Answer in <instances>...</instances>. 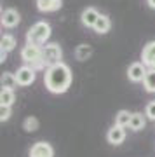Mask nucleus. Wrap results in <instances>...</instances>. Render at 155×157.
<instances>
[{
    "label": "nucleus",
    "instance_id": "obj_1",
    "mask_svg": "<svg viewBox=\"0 0 155 157\" xmlns=\"http://www.w3.org/2000/svg\"><path fill=\"white\" fill-rule=\"evenodd\" d=\"M44 84L47 87V91L54 93V94L66 93L70 89V86H72V70H70V67L61 61L54 67L45 68Z\"/></svg>",
    "mask_w": 155,
    "mask_h": 157
},
{
    "label": "nucleus",
    "instance_id": "obj_2",
    "mask_svg": "<svg viewBox=\"0 0 155 157\" xmlns=\"http://www.w3.org/2000/svg\"><path fill=\"white\" fill-rule=\"evenodd\" d=\"M49 39H51V25L45 21L35 23L33 26L26 32V44L44 47Z\"/></svg>",
    "mask_w": 155,
    "mask_h": 157
},
{
    "label": "nucleus",
    "instance_id": "obj_3",
    "mask_svg": "<svg viewBox=\"0 0 155 157\" xmlns=\"http://www.w3.org/2000/svg\"><path fill=\"white\" fill-rule=\"evenodd\" d=\"M21 59L26 63L28 67L35 68V70H42V68H45L44 58H42V47H39V45L26 44L21 49Z\"/></svg>",
    "mask_w": 155,
    "mask_h": 157
},
{
    "label": "nucleus",
    "instance_id": "obj_4",
    "mask_svg": "<svg viewBox=\"0 0 155 157\" xmlns=\"http://www.w3.org/2000/svg\"><path fill=\"white\" fill-rule=\"evenodd\" d=\"M42 58H44V65L45 68L54 67L58 63H61V58H63V51H61V45L52 42V44H45L42 47Z\"/></svg>",
    "mask_w": 155,
    "mask_h": 157
},
{
    "label": "nucleus",
    "instance_id": "obj_5",
    "mask_svg": "<svg viewBox=\"0 0 155 157\" xmlns=\"http://www.w3.org/2000/svg\"><path fill=\"white\" fill-rule=\"evenodd\" d=\"M16 78H17V84L23 86V87L32 86L35 82V78H37V75H35V68L28 67V65L19 67L17 68V72H16Z\"/></svg>",
    "mask_w": 155,
    "mask_h": 157
},
{
    "label": "nucleus",
    "instance_id": "obj_6",
    "mask_svg": "<svg viewBox=\"0 0 155 157\" xmlns=\"http://www.w3.org/2000/svg\"><path fill=\"white\" fill-rule=\"evenodd\" d=\"M146 67H145L143 63H131L127 68V78L131 80V82H143L145 80V75H146Z\"/></svg>",
    "mask_w": 155,
    "mask_h": 157
},
{
    "label": "nucleus",
    "instance_id": "obj_7",
    "mask_svg": "<svg viewBox=\"0 0 155 157\" xmlns=\"http://www.w3.org/2000/svg\"><path fill=\"white\" fill-rule=\"evenodd\" d=\"M30 157H54V148L47 141H37L30 148Z\"/></svg>",
    "mask_w": 155,
    "mask_h": 157
},
{
    "label": "nucleus",
    "instance_id": "obj_8",
    "mask_svg": "<svg viewBox=\"0 0 155 157\" xmlns=\"http://www.w3.org/2000/svg\"><path fill=\"white\" fill-rule=\"evenodd\" d=\"M141 59H143L141 63L148 70H155V40L148 42L143 47V51H141Z\"/></svg>",
    "mask_w": 155,
    "mask_h": 157
},
{
    "label": "nucleus",
    "instance_id": "obj_9",
    "mask_svg": "<svg viewBox=\"0 0 155 157\" xmlns=\"http://www.w3.org/2000/svg\"><path fill=\"white\" fill-rule=\"evenodd\" d=\"M106 140L112 145H120V143H124V140H126V128L117 126V124L112 126L108 129V133H106Z\"/></svg>",
    "mask_w": 155,
    "mask_h": 157
},
{
    "label": "nucleus",
    "instance_id": "obj_10",
    "mask_svg": "<svg viewBox=\"0 0 155 157\" xmlns=\"http://www.w3.org/2000/svg\"><path fill=\"white\" fill-rule=\"evenodd\" d=\"M21 21V16L16 9H6L2 12V26L6 28H16Z\"/></svg>",
    "mask_w": 155,
    "mask_h": 157
},
{
    "label": "nucleus",
    "instance_id": "obj_11",
    "mask_svg": "<svg viewBox=\"0 0 155 157\" xmlns=\"http://www.w3.org/2000/svg\"><path fill=\"white\" fill-rule=\"evenodd\" d=\"M101 14L96 11L94 7H87V9H84L82 14H80V21H82L84 26H87V28H94L96 21H98V17Z\"/></svg>",
    "mask_w": 155,
    "mask_h": 157
},
{
    "label": "nucleus",
    "instance_id": "obj_12",
    "mask_svg": "<svg viewBox=\"0 0 155 157\" xmlns=\"http://www.w3.org/2000/svg\"><path fill=\"white\" fill-rule=\"evenodd\" d=\"M63 7V0H37V9L40 12H56Z\"/></svg>",
    "mask_w": 155,
    "mask_h": 157
},
{
    "label": "nucleus",
    "instance_id": "obj_13",
    "mask_svg": "<svg viewBox=\"0 0 155 157\" xmlns=\"http://www.w3.org/2000/svg\"><path fill=\"white\" fill-rule=\"evenodd\" d=\"M110 28H112V19L106 14H101L100 17H98V21H96V25H94V32L96 33H100V35H105V33H108L110 32Z\"/></svg>",
    "mask_w": 155,
    "mask_h": 157
},
{
    "label": "nucleus",
    "instance_id": "obj_14",
    "mask_svg": "<svg viewBox=\"0 0 155 157\" xmlns=\"http://www.w3.org/2000/svg\"><path fill=\"white\" fill-rule=\"evenodd\" d=\"M0 84H2V89H11V91H14L17 86H19L17 84V78H16V73H11V72L2 73Z\"/></svg>",
    "mask_w": 155,
    "mask_h": 157
},
{
    "label": "nucleus",
    "instance_id": "obj_15",
    "mask_svg": "<svg viewBox=\"0 0 155 157\" xmlns=\"http://www.w3.org/2000/svg\"><path fill=\"white\" fill-rule=\"evenodd\" d=\"M145 124H146V121H145V115H143V113L134 112L133 115H131L129 129H131V131H141V129L145 128Z\"/></svg>",
    "mask_w": 155,
    "mask_h": 157
},
{
    "label": "nucleus",
    "instance_id": "obj_16",
    "mask_svg": "<svg viewBox=\"0 0 155 157\" xmlns=\"http://www.w3.org/2000/svg\"><path fill=\"white\" fill-rule=\"evenodd\" d=\"M91 54H93V47H91L89 44H80L77 49H75V58H77L78 61H85V59H89Z\"/></svg>",
    "mask_w": 155,
    "mask_h": 157
},
{
    "label": "nucleus",
    "instance_id": "obj_17",
    "mask_svg": "<svg viewBox=\"0 0 155 157\" xmlns=\"http://www.w3.org/2000/svg\"><path fill=\"white\" fill-rule=\"evenodd\" d=\"M17 45L16 39L12 37V35H2V40H0V49L6 51V52H11V51H14V47Z\"/></svg>",
    "mask_w": 155,
    "mask_h": 157
},
{
    "label": "nucleus",
    "instance_id": "obj_18",
    "mask_svg": "<svg viewBox=\"0 0 155 157\" xmlns=\"http://www.w3.org/2000/svg\"><path fill=\"white\" fill-rule=\"evenodd\" d=\"M14 91L11 89H2L0 93V107H12V103H14Z\"/></svg>",
    "mask_w": 155,
    "mask_h": 157
},
{
    "label": "nucleus",
    "instance_id": "obj_19",
    "mask_svg": "<svg viewBox=\"0 0 155 157\" xmlns=\"http://www.w3.org/2000/svg\"><path fill=\"white\" fill-rule=\"evenodd\" d=\"M131 115L127 110H120V112L115 115V124L117 126H122V128H129V122H131Z\"/></svg>",
    "mask_w": 155,
    "mask_h": 157
},
{
    "label": "nucleus",
    "instance_id": "obj_20",
    "mask_svg": "<svg viewBox=\"0 0 155 157\" xmlns=\"http://www.w3.org/2000/svg\"><path fill=\"white\" fill-rule=\"evenodd\" d=\"M143 86L148 93H155V70H148V72H146Z\"/></svg>",
    "mask_w": 155,
    "mask_h": 157
},
{
    "label": "nucleus",
    "instance_id": "obj_21",
    "mask_svg": "<svg viewBox=\"0 0 155 157\" xmlns=\"http://www.w3.org/2000/svg\"><path fill=\"white\" fill-rule=\"evenodd\" d=\"M23 128H25V131L26 133H35L37 129H39V119L37 117H26L25 119V122H23Z\"/></svg>",
    "mask_w": 155,
    "mask_h": 157
},
{
    "label": "nucleus",
    "instance_id": "obj_22",
    "mask_svg": "<svg viewBox=\"0 0 155 157\" xmlns=\"http://www.w3.org/2000/svg\"><path fill=\"white\" fill-rule=\"evenodd\" d=\"M145 115L150 119V121H153L155 122V101H150L146 108H145Z\"/></svg>",
    "mask_w": 155,
    "mask_h": 157
},
{
    "label": "nucleus",
    "instance_id": "obj_23",
    "mask_svg": "<svg viewBox=\"0 0 155 157\" xmlns=\"http://www.w3.org/2000/svg\"><path fill=\"white\" fill-rule=\"evenodd\" d=\"M11 117V107H0V121L6 122Z\"/></svg>",
    "mask_w": 155,
    "mask_h": 157
},
{
    "label": "nucleus",
    "instance_id": "obj_24",
    "mask_svg": "<svg viewBox=\"0 0 155 157\" xmlns=\"http://www.w3.org/2000/svg\"><path fill=\"white\" fill-rule=\"evenodd\" d=\"M6 59H7V52H6V51H2V49H0V61L4 63Z\"/></svg>",
    "mask_w": 155,
    "mask_h": 157
},
{
    "label": "nucleus",
    "instance_id": "obj_25",
    "mask_svg": "<svg viewBox=\"0 0 155 157\" xmlns=\"http://www.w3.org/2000/svg\"><path fill=\"white\" fill-rule=\"evenodd\" d=\"M148 2V6L152 7V9H155V0H146Z\"/></svg>",
    "mask_w": 155,
    "mask_h": 157
}]
</instances>
